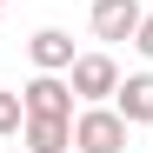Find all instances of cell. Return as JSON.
I'll return each instance as SVG.
<instances>
[{
    "mask_svg": "<svg viewBox=\"0 0 153 153\" xmlns=\"http://www.w3.org/2000/svg\"><path fill=\"white\" fill-rule=\"evenodd\" d=\"M126 133H133V126H126L120 107H107V100H93V107L73 113V146L80 153H126Z\"/></svg>",
    "mask_w": 153,
    "mask_h": 153,
    "instance_id": "6da1fadb",
    "label": "cell"
},
{
    "mask_svg": "<svg viewBox=\"0 0 153 153\" xmlns=\"http://www.w3.org/2000/svg\"><path fill=\"white\" fill-rule=\"evenodd\" d=\"M67 87H73V100H80V107H93V100H113V93H120V67H113V53H73Z\"/></svg>",
    "mask_w": 153,
    "mask_h": 153,
    "instance_id": "7a4b0ae2",
    "label": "cell"
},
{
    "mask_svg": "<svg viewBox=\"0 0 153 153\" xmlns=\"http://www.w3.org/2000/svg\"><path fill=\"white\" fill-rule=\"evenodd\" d=\"M140 20H146L140 0H93V33L100 40H133Z\"/></svg>",
    "mask_w": 153,
    "mask_h": 153,
    "instance_id": "3957f363",
    "label": "cell"
},
{
    "mask_svg": "<svg viewBox=\"0 0 153 153\" xmlns=\"http://www.w3.org/2000/svg\"><path fill=\"white\" fill-rule=\"evenodd\" d=\"M20 100H27V113H53V120H73V87L60 80V73H33Z\"/></svg>",
    "mask_w": 153,
    "mask_h": 153,
    "instance_id": "277c9868",
    "label": "cell"
},
{
    "mask_svg": "<svg viewBox=\"0 0 153 153\" xmlns=\"http://www.w3.org/2000/svg\"><path fill=\"white\" fill-rule=\"evenodd\" d=\"M113 107L126 126H153V73H126L120 93H113Z\"/></svg>",
    "mask_w": 153,
    "mask_h": 153,
    "instance_id": "5b68a950",
    "label": "cell"
},
{
    "mask_svg": "<svg viewBox=\"0 0 153 153\" xmlns=\"http://www.w3.org/2000/svg\"><path fill=\"white\" fill-rule=\"evenodd\" d=\"M27 153H67L73 146V120H53V113H27Z\"/></svg>",
    "mask_w": 153,
    "mask_h": 153,
    "instance_id": "8992f818",
    "label": "cell"
},
{
    "mask_svg": "<svg viewBox=\"0 0 153 153\" xmlns=\"http://www.w3.org/2000/svg\"><path fill=\"white\" fill-rule=\"evenodd\" d=\"M27 53H33V67H40V73H67V67H73V33L40 27V33L27 40Z\"/></svg>",
    "mask_w": 153,
    "mask_h": 153,
    "instance_id": "52a82bcc",
    "label": "cell"
},
{
    "mask_svg": "<svg viewBox=\"0 0 153 153\" xmlns=\"http://www.w3.org/2000/svg\"><path fill=\"white\" fill-rule=\"evenodd\" d=\"M20 126H27V100H20V93H0V140L20 133Z\"/></svg>",
    "mask_w": 153,
    "mask_h": 153,
    "instance_id": "ba28073f",
    "label": "cell"
},
{
    "mask_svg": "<svg viewBox=\"0 0 153 153\" xmlns=\"http://www.w3.org/2000/svg\"><path fill=\"white\" fill-rule=\"evenodd\" d=\"M133 47H140V53H146V60H153V13H146V20H140V33H133Z\"/></svg>",
    "mask_w": 153,
    "mask_h": 153,
    "instance_id": "9c48e42d",
    "label": "cell"
}]
</instances>
